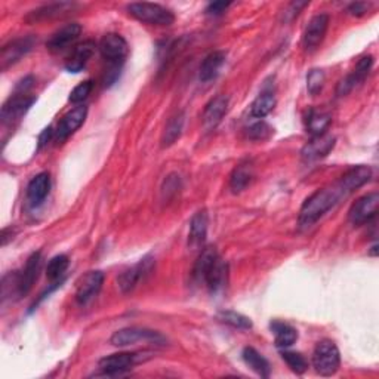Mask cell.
<instances>
[{
	"instance_id": "12",
	"label": "cell",
	"mask_w": 379,
	"mask_h": 379,
	"mask_svg": "<svg viewBox=\"0 0 379 379\" xmlns=\"http://www.w3.org/2000/svg\"><path fill=\"white\" fill-rule=\"evenodd\" d=\"M104 284V275L102 271H89L85 276L80 277L76 286V301L80 306L89 304L90 301L98 296Z\"/></svg>"
},
{
	"instance_id": "21",
	"label": "cell",
	"mask_w": 379,
	"mask_h": 379,
	"mask_svg": "<svg viewBox=\"0 0 379 379\" xmlns=\"http://www.w3.org/2000/svg\"><path fill=\"white\" fill-rule=\"evenodd\" d=\"M40 267H42V253L35 252V253L30 255L23 272H20V294H21V296H25L30 291H32V287L35 286V283L39 279Z\"/></svg>"
},
{
	"instance_id": "6",
	"label": "cell",
	"mask_w": 379,
	"mask_h": 379,
	"mask_svg": "<svg viewBox=\"0 0 379 379\" xmlns=\"http://www.w3.org/2000/svg\"><path fill=\"white\" fill-rule=\"evenodd\" d=\"M110 342L119 348L135 345L138 342H150V344L160 345L164 342V337H162L156 330L133 326V327H125V329L114 332Z\"/></svg>"
},
{
	"instance_id": "24",
	"label": "cell",
	"mask_w": 379,
	"mask_h": 379,
	"mask_svg": "<svg viewBox=\"0 0 379 379\" xmlns=\"http://www.w3.org/2000/svg\"><path fill=\"white\" fill-rule=\"evenodd\" d=\"M372 178V171L371 168H368V166H356V168L350 169L348 172H345L339 183L344 186V188L348 191V193H353L356 191L357 188L363 187L366 183H369V179Z\"/></svg>"
},
{
	"instance_id": "29",
	"label": "cell",
	"mask_w": 379,
	"mask_h": 379,
	"mask_svg": "<svg viewBox=\"0 0 379 379\" xmlns=\"http://www.w3.org/2000/svg\"><path fill=\"white\" fill-rule=\"evenodd\" d=\"M276 107V95L272 90H263V92L255 98L251 105V116L255 119H263L272 112Z\"/></svg>"
},
{
	"instance_id": "28",
	"label": "cell",
	"mask_w": 379,
	"mask_h": 379,
	"mask_svg": "<svg viewBox=\"0 0 379 379\" xmlns=\"http://www.w3.org/2000/svg\"><path fill=\"white\" fill-rule=\"evenodd\" d=\"M241 357H243V361L256 375H260L261 378H268L270 376L271 368H270L268 360L263 354L258 353L255 348L246 347L243 350V353H241Z\"/></svg>"
},
{
	"instance_id": "18",
	"label": "cell",
	"mask_w": 379,
	"mask_h": 379,
	"mask_svg": "<svg viewBox=\"0 0 379 379\" xmlns=\"http://www.w3.org/2000/svg\"><path fill=\"white\" fill-rule=\"evenodd\" d=\"M335 138L329 135H318L313 136V140L306 144V147L302 148L301 156L304 162H314L318 159L326 157L330 151L335 147Z\"/></svg>"
},
{
	"instance_id": "13",
	"label": "cell",
	"mask_w": 379,
	"mask_h": 379,
	"mask_svg": "<svg viewBox=\"0 0 379 379\" xmlns=\"http://www.w3.org/2000/svg\"><path fill=\"white\" fill-rule=\"evenodd\" d=\"M329 27V15L327 13H318L310 20L308 25L306 27L304 37H302V43H304V48L308 52L315 51L320 47L326 32Z\"/></svg>"
},
{
	"instance_id": "4",
	"label": "cell",
	"mask_w": 379,
	"mask_h": 379,
	"mask_svg": "<svg viewBox=\"0 0 379 379\" xmlns=\"http://www.w3.org/2000/svg\"><path fill=\"white\" fill-rule=\"evenodd\" d=\"M126 9L131 17L150 25L168 27V25H172L175 21L174 12L159 4L138 2V4L128 5Z\"/></svg>"
},
{
	"instance_id": "31",
	"label": "cell",
	"mask_w": 379,
	"mask_h": 379,
	"mask_svg": "<svg viewBox=\"0 0 379 379\" xmlns=\"http://www.w3.org/2000/svg\"><path fill=\"white\" fill-rule=\"evenodd\" d=\"M306 122H307V131L313 136H318V135H325L326 129L329 128V125L332 122V119L327 113L310 110Z\"/></svg>"
},
{
	"instance_id": "15",
	"label": "cell",
	"mask_w": 379,
	"mask_h": 379,
	"mask_svg": "<svg viewBox=\"0 0 379 379\" xmlns=\"http://www.w3.org/2000/svg\"><path fill=\"white\" fill-rule=\"evenodd\" d=\"M86 116H88V109L85 107V105H79V107L70 110L61 120H59V124L56 126V131H55L56 141L58 143L66 141L70 135H73L83 125Z\"/></svg>"
},
{
	"instance_id": "26",
	"label": "cell",
	"mask_w": 379,
	"mask_h": 379,
	"mask_svg": "<svg viewBox=\"0 0 379 379\" xmlns=\"http://www.w3.org/2000/svg\"><path fill=\"white\" fill-rule=\"evenodd\" d=\"M272 333H275V342H276V347L277 348H282V350H284V348H289L292 347L296 339H298V332L294 326H291L289 323H284V322H272L270 325Z\"/></svg>"
},
{
	"instance_id": "36",
	"label": "cell",
	"mask_w": 379,
	"mask_h": 379,
	"mask_svg": "<svg viewBox=\"0 0 379 379\" xmlns=\"http://www.w3.org/2000/svg\"><path fill=\"white\" fill-rule=\"evenodd\" d=\"M272 131L275 129L261 120V122H256L251 128H248V136L253 141H264L270 138V136L272 135Z\"/></svg>"
},
{
	"instance_id": "39",
	"label": "cell",
	"mask_w": 379,
	"mask_h": 379,
	"mask_svg": "<svg viewBox=\"0 0 379 379\" xmlns=\"http://www.w3.org/2000/svg\"><path fill=\"white\" fill-rule=\"evenodd\" d=\"M366 11H368V5L361 2L351 4L350 8H348V12H350L351 15H356V17H361V15L366 13Z\"/></svg>"
},
{
	"instance_id": "14",
	"label": "cell",
	"mask_w": 379,
	"mask_h": 379,
	"mask_svg": "<svg viewBox=\"0 0 379 379\" xmlns=\"http://www.w3.org/2000/svg\"><path fill=\"white\" fill-rule=\"evenodd\" d=\"M373 66V56L372 55H365L361 56L359 59V63L356 66V68L353 70L351 74H348L345 79H342L338 85V89H337V94L339 97H344V95H348L351 92V90L359 85L361 83L363 80H365L368 78V74L371 71Z\"/></svg>"
},
{
	"instance_id": "35",
	"label": "cell",
	"mask_w": 379,
	"mask_h": 379,
	"mask_svg": "<svg viewBox=\"0 0 379 379\" xmlns=\"http://www.w3.org/2000/svg\"><path fill=\"white\" fill-rule=\"evenodd\" d=\"M325 80H326V76H325L323 70H318V68L311 70L308 73V76H307V89H308V92L311 95H317L322 90V88L325 85Z\"/></svg>"
},
{
	"instance_id": "16",
	"label": "cell",
	"mask_w": 379,
	"mask_h": 379,
	"mask_svg": "<svg viewBox=\"0 0 379 379\" xmlns=\"http://www.w3.org/2000/svg\"><path fill=\"white\" fill-rule=\"evenodd\" d=\"M80 33H82V25L78 23H70L59 28L58 32H55L51 36V39L47 42V48L52 54L63 52L71 43L78 40Z\"/></svg>"
},
{
	"instance_id": "40",
	"label": "cell",
	"mask_w": 379,
	"mask_h": 379,
	"mask_svg": "<svg viewBox=\"0 0 379 379\" xmlns=\"http://www.w3.org/2000/svg\"><path fill=\"white\" fill-rule=\"evenodd\" d=\"M52 133H54L52 128H47L40 133V136H39V148H42L43 145L48 144V141L52 138Z\"/></svg>"
},
{
	"instance_id": "8",
	"label": "cell",
	"mask_w": 379,
	"mask_h": 379,
	"mask_svg": "<svg viewBox=\"0 0 379 379\" xmlns=\"http://www.w3.org/2000/svg\"><path fill=\"white\" fill-rule=\"evenodd\" d=\"M141 357L136 353H116L98 361V369L105 376H120L129 372Z\"/></svg>"
},
{
	"instance_id": "30",
	"label": "cell",
	"mask_w": 379,
	"mask_h": 379,
	"mask_svg": "<svg viewBox=\"0 0 379 379\" xmlns=\"http://www.w3.org/2000/svg\"><path fill=\"white\" fill-rule=\"evenodd\" d=\"M184 122H186L184 113H178L169 119V122H168V125H166L163 136H162V145L163 147H171L172 144H175V141L179 138L181 133H183Z\"/></svg>"
},
{
	"instance_id": "2",
	"label": "cell",
	"mask_w": 379,
	"mask_h": 379,
	"mask_svg": "<svg viewBox=\"0 0 379 379\" xmlns=\"http://www.w3.org/2000/svg\"><path fill=\"white\" fill-rule=\"evenodd\" d=\"M194 279L203 283L212 294L221 291L227 283L229 267L215 248H205L194 265Z\"/></svg>"
},
{
	"instance_id": "3",
	"label": "cell",
	"mask_w": 379,
	"mask_h": 379,
	"mask_svg": "<svg viewBox=\"0 0 379 379\" xmlns=\"http://www.w3.org/2000/svg\"><path fill=\"white\" fill-rule=\"evenodd\" d=\"M33 83L35 79L32 76H28V78H24L21 82H18L13 95L2 107V122L5 125H12L13 122H17V120H20L35 104L36 98L28 95L30 89L33 88Z\"/></svg>"
},
{
	"instance_id": "19",
	"label": "cell",
	"mask_w": 379,
	"mask_h": 379,
	"mask_svg": "<svg viewBox=\"0 0 379 379\" xmlns=\"http://www.w3.org/2000/svg\"><path fill=\"white\" fill-rule=\"evenodd\" d=\"M227 110H229V98L224 97V95H218L215 98H212L206 104L203 117H202L205 129H207V131L215 129L221 124V120L224 119Z\"/></svg>"
},
{
	"instance_id": "11",
	"label": "cell",
	"mask_w": 379,
	"mask_h": 379,
	"mask_svg": "<svg viewBox=\"0 0 379 379\" xmlns=\"http://www.w3.org/2000/svg\"><path fill=\"white\" fill-rule=\"evenodd\" d=\"M379 206V194L378 193H369L366 195L360 197V199L351 206L350 212H348V218L353 225H363L369 221H372L378 214Z\"/></svg>"
},
{
	"instance_id": "33",
	"label": "cell",
	"mask_w": 379,
	"mask_h": 379,
	"mask_svg": "<svg viewBox=\"0 0 379 379\" xmlns=\"http://www.w3.org/2000/svg\"><path fill=\"white\" fill-rule=\"evenodd\" d=\"M218 320L231 326V327L241 329V330H248L252 327L251 318L243 315V314H240V313H236V311H221L218 314Z\"/></svg>"
},
{
	"instance_id": "7",
	"label": "cell",
	"mask_w": 379,
	"mask_h": 379,
	"mask_svg": "<svg viewBox=\"0 0 379 379\" xmlns=\"http://www.w3.org/2000/svg\"><path fill=\"white\" fill-rule=\"evenodd\" d=\"M153 267H155L153 258L145 256L144 260H141L138 264L126 268L117 279L119 289L122 291V294H125V295L133 292L136 287H138V284L141 282H144L151 275Z\"/></svg>"
},
{
	"instance_id": "25",
	"label": "cell",
	"mask_w": 379,
	"mask_h": 379,
	"mask_svg": "<svg viewBox=\"0 0 379 379\" xmlns=\"http://www.w3.org/2000/svg\"><path fill=\"white\" fill-rule=\"evenodd\" d=\"M225 52L222 51H214L210 52L200 64V80L202 82H210L212 79H215L221 67L225 64Z\"/></svg>"
},
{
	"instance_id": "27",
	"label": "cell",
	"mask_w": 379,
	"mask_h": 379,
	"mask_svg": "<svg viewBox=\"0 0 379 379\" xmlns=\"http://www.w3.org/2000/svg\"><path fill=\"white\" fill-rule=\"evenodd\" d=\"M252 179H253V166L249 162H241L236 166L230 176V188L234 193L243 191L252 183Z\"/></svg>"
},
{
	"instance_id": "17",
	"label": "cell",
	"mask_w": 379,
	"mask_h": 379,
	"mask_svg": "<svg viewBox=\"0 0 379 379\" xmlns=\"http://www.w3.org/2000/svg\"><path fill=\"white\" fill-rule=\"evenodd\" d=\"M95 48L97 47L92 40H85L76 44L71 54L66 59V70L68 73H80L89 63V59L95 54Z\"/></svg>"
},
{
	"instance_id": "22",
	"label": "cell",
	"mask_w": 379,
	"mask_h": 379,
	"mask_svg": "<svg viewBox=\"0 0 379 379\" xmlns=\"http://www.w3.org/2000/svg\"><path fill=\"white\" fill-rule=\"evenodd\" d=\"M51 190V175L48 172L37 174L27 187V199L33 207L40 206Z\"/></svg>"
},
{
	"instance_id": "37",
	"label": "cell",
	"mask_w": 379,
	"mask_h": 379,
	"mask_svg": "<svg viewBox=\"0 0 379 379\" xmlns=\"http://www.w3.org/2000/svg\"><path fill=\"white\" fill-rule=\"evenodd\" d=\"M92 89H94V82L92 80H85V82H82L80 85H78L71 90L68 101L73 102V104L83 102L90 95V92H92Z\"/></svg>"
},
{
	"instance_id": "32",
	"label": "cell",
	"mask_w": 379,
	"mask_h": 379,
	"mask_svg": "<svg viewBox=\"0 0 379 379\" xmlns=\"http://www.w3.org/2000/svg\"><path fill=\"white\" fill-rule=\"evenodd\" d=\"M68 256L67 255H56L48 263L47 267V277L49 282H58L61 279L68 268Z\"/></svg>"
},
{
	"instance_id": "9",
	"label": "cell",
	"mask_w": 379,
	"mask_h": 379,
	"mask_svg": "<svg viewBox=\"0 0 379 379\" xmlns=\"http://www.w3.org/2000/svg\"><path fill=\"white\" fill-rule=\"evenodd\" d=\"M98 49L105 61H109L110 64H124L129 51L128 42L125 40V37L117 33L105 35L100 40Z\"/></svg>"
},
{
	"instance_id": "20",
	"label": "cell",
	"mask_w": 379,
	"mask_h": 379,
	"mask_svg": "<svg viewBox=\"0 0 379 379\" xmlns=\"http://www.w3.org/2000/svg\"><path fill=\"white\" fill-rule=\"evenodd\" d=\"M207 225L209 217L205 209L195 212L190 222V233H188V246L191 249H200L205 245L207 236Z\"/></svg>"
},
{
	"instance_id": "38",
	"label": "cell",
	"mask_w": 379,
	"mask_h": 379,
	"mask_svg": "<svg viewBox=\"0 0 379 379\" xmlns=\"http://www.w3.org/2000/svg\"><path fill=\"white\" fill-rule=\"evenodd\" d=\"M230 5H231L230 2H214L207 6L206 12L210 15H221L227 11V8H229Z\"/></svg>"
},
{
	"instance_id": "23",
	"label": "cell",
	"mask_w": 379,
	"mask_h": 379,
	"mask_svg": "<svg viewBox=\"0 0 379 379\" xmlns=\"http://www.w3.org/2000/svg\"><path fill=\"white\" fill-rule=\"evenodd\" d=\"M76 8V4L70 2H59V4H49L44 5L36 11H32V13L27 17V21H44V20H51V18H58L63 17V15H67Z\"/></svg>"
},
{
	"instance_id": "5",
	"label": "cell",
	"mask_w": 379,
	"mask_h": 379,
	"mask_svg": "<svg viewBox=\"0 0 379 379\" xmlns=\"http://www.w3.org/2000/svg\"><path fill=\"white\" fill-rule=\"evenodd\" d=\"M313 366L322 376L335 375L341 366V354L337 344L330 339L317 342L313 353Z\"/></svg>"
},
{
	"instance_id": "10",
	"label": "cell",
	"mask_w": 379,
	"mask_h": 379,
	"mask_svg": "<svg viewBox=\"0 0 379 379\" xmlns=\"http://www.w3.org/2000/svg\"><path fill=\"white\" fill-rule=\"evenodd\" d=\"M35 37L27 36V37H18L8 44H5L2 54H0V64H2V70H8L9 67L20 63L21 59L33 49L35 47Z\"/></svg>"
},
{
	"instance_id": "1",
	"label": "cell",
	"mask_w": 379,
	"mask_h": 379,
	"mask_svg": "<svg viewBox=\"0 0 379 379\" xmlns=\"http://www.w3.org/2000/svg\"><path fill=\"white\" fill-rule=\"evenodd\" d=\"M347 195H350V193L344 188L339 181L329 187L317 190L304 203H302L298 218L299 225L304 227V229L311 227L325 214H327L333 206H337L339 200Z\"/></svg>"
},
{
	"instance_id": "34",
	"label": "cell",
	"mask_w": 379,
	"mask_h": 379,
	"mask_svg": "<svg viewBox=\"0 0 379 379\" xmlns=\"http://www.w3.org/2000/svg\"><path fill=\"white\" fill-rule=\"evenodd\" d=\"M282 359L286 361V365L289 366V369L296 375L306 373L308 369V361L301 353L287 351L284 348V350L282 351Z\"/></svg>"
}]
</instances>
